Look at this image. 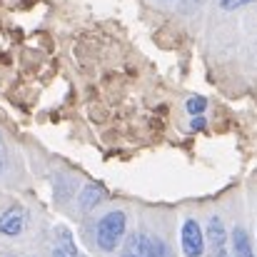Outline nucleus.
Wrapping results in <instances>:
<instances>
[{"mask_svg": "<svg viewBox=\"0 0 257 257\" xmlns=\"http://www.w3.org/2000/svg\"><path fill=\"white\" fill-rule=\"evenodd\" d=\"M122 235H125V212L115 210V212H107L100 217L97 230H95V240H97L100 250L112 252L122 242Z\"/></svg>", "mask_w": 257, "mask_h": 257, "instance_id": "1", "label": "nucleus"}, {"mask_svg": "<svg viewBox=\"0 0 257 257\" xmlns=\"http://www.w3.org/2000/svg\"><path fill=\"white\" fill-rule=\"evenodd\" d=\"M180 242H182V252L187 257H200L205 252V235L197 225V220H185L182 222V235H180Z\"/></svg>", "mask_w": 257, "mask_h": 257, "instance_id": "2", "label": "nucleus"}, {"mask_svg": "<svg viewBox=\"0 0 257 257\" xmlns=\"http://www.w3.org/2000/svg\"><path fill=\"white\" fill-rule=\"evenodd\" d=\"M207 242H210V257H230L227 232L217 215L210 217V222H207Z\"/></svg>", "mask_w": 257, "mask_h": 257, "instance_id": "3", "label": "nucleus"}, {"mask_svg": "<svg viewBox=\"0 0 257 257\" xmlns=\"http://www.w3.org/2000/svg\"><path fill=\"white\" fill-rule=\"evenodd\" d=\"M25 227V210L23 207H8L3 215H0V235L5 237H15L20 235Z\"/></svg>", "mask_w": 257, "mask_h": 257, "instance_id": "4", "label": "nucleus"}, {"mask_svg": "<svg viewBox=\"0 0 257 257\" xmlns=\"http://www.w3.org/2000/svg\"><path fill=\"white\" fill-rule=\"evenodd\" d=\"M230 257H255L252 252V245H250V237L242 227H235L232 230V237H230Z\"/></svg>", "mask_w": 257, "mask_h": 257, "instance_id": "5", "label": "nucleus"}, {"mask_svg": "<svg viewBox=\"0 0 257 257\" xmlns=\"http://www.w3.org/2000/svg\"><path fill=\"white\" fill-rule=\"evenodd\" d=\"M120 257H148V235H143V232L130 235L125 240V247H122Z\"/></svg>", "mask_w": 257, "mask_h": 257, "instance_id": "6", "label": "nucleus"}, {"mask_svg": "<svg viewBox=\"0 0 257 257\" xmlns=\"http://www.w3.org/2000/svg\"><path fill=\"white\" fill-rule=\"evenodd\" d=\"M102 197H105V190L100 187V185H85L83 187V192H80V207L83 210H92L95 205H100L102 202Z\"/></svg>", "mask_w": 257, "mask_h": 257, "instance_id": "7", "label": "nucleus"}, {"mask_svg": "<svg viewBox=\"0 0 257 257\" xmlns=\"http://www.w3.org/2000/svg\"><path fill=\"white\" fill-rule=\"evenodd\" d=\"M148 257H175L163 237H148Z\"/></svg>", "mask_w": 257, "mask_h": 257, "instance_id": "8", "label": "nucleus"}, {"mask_svg": "<svg viewBox=\"0 0 257 257\" xmlns=\"http://www.w3.org/2000/svg\"><path fill=\"white\" fill-rule=\"evenodd\" d=\"M205 107H207V100H205L202 95H192V97L187 100V112H190V115H202Z\"/></svg>", "mask_w": 257, "mask_h": 257, "instance_id": "9", "label": "nucleus"}, {"mask_svg": "<svg viewBox=\"0 0 257 257\" xmlns=\"http://www.w3.org/2000/svg\"><path fill=\"white\" fill-rule=\"evenodd\" d=\"M250 3H257V0H220V8L222 10H237V8L250 5Z\"/></svg>", "mask_w": 257, "mask_h": 257, "instance_id": "10", "label": "nucleus"}, {"mask_svg": "<svg viewBox=\"0 0 257 257\" xmlns=\"http://www.w3.org/2000/svg\"><path fill=\"white\" fill-rule=\"evenodd\" d=\"M205 127V117L202 115H195L192 117V130H202Z\"/></svg>", "mask_w": 257, "mask_h": 257, "instance_id": "11", "label": "nucleus"}, {"mask_svg": "<svg viewBox=\"0 0 257 257\" xmlns=\"http://www.w3.org/2000/svg\"><path fill=\"white\" fill-rule=\"evenodd\" d=\"M3 165H5V148H3V140H0V172H3Z\"/></svg>", "mask_w": 257, "mask_h": 257, "instance_id": "12", "label": "nucleus"}]
</instances>
